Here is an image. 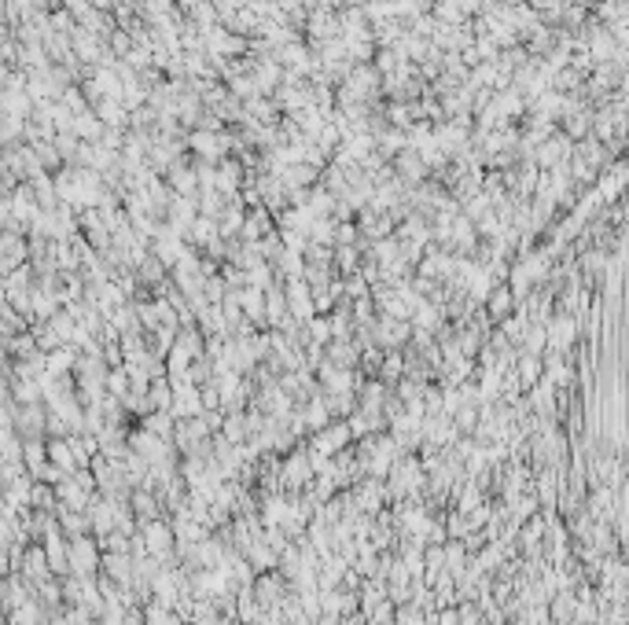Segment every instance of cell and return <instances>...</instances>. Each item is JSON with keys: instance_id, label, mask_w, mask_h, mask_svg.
Listing matches in <instances>:
<instances>
[{"instance_id": "2", "label": "cell", "mask_w": 629, "mask_h": 625, "mask_svg": "<svg viewBox=\"0 0 629 625\" xmlns=\"http://www.w3.org/2000/svg\"><path fill=\"white\" fill-rule=\"evenodd\" d=\"M512 305H515V298H512L508 284H500V287H493V291L486 294V302H482V312H490L493 320H505Z\"/></svg>"}, {"instance_id": "7", "label": "cell", "mask_w": 629, "mask_h": 625, "mask_svg": "<svg viewBox=\"0 0 629 625\" xmlns=\"http://www.w3.org/2000/svg\"><path fill=\"white\" fill-rule=\"evenodd\" d=\"M574 611H578V603H574V596H560V600H555V618H560V621L574 618Z\"/></svg>"}, {"instance_id": "6", "label": "cell", "mask_w": 629, "mask_h": 625, "mask_svg": "<svg viewBox=\"0 0 629 625\" xmlns=\"http://www.w3.org/2000/svg\"><path fill=\"white\" fill-rule=\"evenodd\" d=\"M258 596H261V603H273V600H280V581L269 574V578H261V585H258Z\"/></svg>"}, {"instance_id": "4", "label": "cell", "mask_w": 629, "mask_h": 625, "mask_svg": "<svg viewBox=\"0 0 629 625\" xmlns=\"http://www.w3.org/2000/svg\"><path fill=\"white\" fill-rule=\"evenodd\" d=\"M401 368H405L401 354H398V349H387V354L380 357V379L383 382H398L401 379Z\"/></svg>"}, {"instance_id": "8", "label": "cell", "mask_w": 629, "mask_h": 625, "mask_svg": "<svg viewBox=\"0 0 629 625\" xmlns=\"http://www.w3.org/2000/svg\"><path fill=\"white\" fill-rule=\"evenodd\" d=\"M398 625H423V611H416V607H401Z\"/></svg>"}, {"instance_id": "1", "label": "cell", "mask_w": 629, "mask_h": 625, "mask_svg": "<svg viewBox=\"0 0 629 625\" xmlns=\"http://www.w3.org/2000/svg\"><path fill=\"white\" fill-rule=\"evenodd\" d=\"M574 335H578V324L574 317H548V327H545V349H555V354H570L574 346Z\"/></svg>"}, {"instance_id": "5", "label": "cell", "mask_w": 629, "mask_h": 625, "mask_svg": "<svg viewBox=\"0 0 629 625\" xmlns=\"http://www.w3.org/2000/svg\"><path fill=\"white\" fill-rule=\"evenodd\" d=\"M140 272H143V280H148L151 287H158V284H163V276H166V265L158 262V257H148V262H143V269H140Z\"/></svg>"}, {"instance_id": "3", "label": "cell", "mask_w": 629, "mask_h": 625, "mask_svg": "<svg viewBox=\"0 0 629 625\" xmlns=\"http://www.w3.org/2000/svg\"><path fill=\"white\" fill-rule=\"evenodd\" d=\"M173 526H166V522H151L148 526V544H151V551L155 556H170V548H173Z\"/></svg>"}]
</instances>
